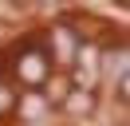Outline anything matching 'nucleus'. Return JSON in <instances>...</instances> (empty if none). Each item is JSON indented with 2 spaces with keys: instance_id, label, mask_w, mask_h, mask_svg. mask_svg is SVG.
<instances>
[{
  "instance_id": "obj_4",
  "label": "nucleus",
  "mask_w": 130,
  "mask_h": 126,
  "mask_svg": "<svg viewBox=\"0 0 130 126\" xmlns=\"http://www.w3.org/2000/svg\"><path fill=\"white\" fill-rule=\"evenodd\" d=\"M91 106H95V99H91L87 91H75V94H67V110H71V114H87Z\"/></svg>"
},
{
  "instance_id": "obj_2",
  "label": "nucleus",
  "mask_w": 130,
  "mask_h": 126,
  "mask_svg": "<svg viewBox=\"0 0 130 126\" xmlns=\"http://www.w3.org/2000/svg\"><path fill=\"white\" fill-rule=\"evenodd\" d=\"M103 75L106 79H126L130 75V43L126 47H110L103 55Z\"/></svg>"
},
{
  "instance_id": "obj_3",
  "label": "nucleus",
  "mask_w": 130,
  "mask_h": 126,
  "mask_svg": "<svg viewBox=\"0 0 130 126\" xmlns=\"http://www.w3.org/2000/svg\"><path fill=\"white\" fill-rule=\"evenodd\" d=\"M55 47H59L55 59H63V63H71L75 55H79V47H75V39H71V32H67V28H59V32H55Z\"/></svg>"
},
{
  "instance_id": "obj_7",
  "label": "nucleus",
  "mask_w": 130,
  "mask_h": 126,
  "mask_svg": "<svg viewBox=\"0 0 130 126\" xmlns=\"http://www.w3.org/2000/svg\"><path fill=\"white\" fill-rule=\"evenodd\" d=\"M8 102H12V99H8V91L0 87V110H8Z\"/></svg>"
},
{
  "instance_id": "obj_8",
  "label": "nucleus",
  "mask_w": 130,
  "mask_h": 126,
  "mask_svg": "<svg viewBox=\"0 0 130 126\" xmlns=\"http://www.w3.org/2000/svg\"><path fill=\"white\" fill-rule=\"evenodd\" d=\"M122 94H126V99H130V75L122 79Z\"/></svg>"
},
{
  "instance_id": "obj_5",
  "label": "nucleus",
  "mask_w": 130,
  "mask_h": 126,
  "mask_svg": "<svg viewBox=\"0 0 130 126\" xmlns=\"http://www.w3.org/2000/svg\"><path fill=\"white\" fill-rule=\"evenodd\" d=\"M91 75H95V47H79V79L91 83Z\"/></svg>"
},
{
  "instance_id": "obj_6",
  "label": "nucleus",
  "mask_w": 130,
  "mask_h": 126,
  "mask_svg": "<svg viewBox=\"0 0 130 126\" xmlns=\"http://www.w3.org/2000/svg\"><path fill=\"white\" fill-rule=\"evenodd\" d=\"M24 106H28V114H36V118H40V114H43V102H40V99H28V102H24Z\"/></svg>"
},
{
  "instance_id": "obj_1",
  "label": "nucleus",
  "mask_w": 130,
  "mask_h": 126,
  "mask_svg": "<svg viewBox=\"0 0 130 126\" xmlns=\"http://www.w3.org/2000/svg\"><path fill=\"white\" fill-rule=\"evenodd\" d=\"M16 75L24 79L28 87H40L43 79H47V55L43 51H24L16 59Z\"/></svg>"
}]
</instances>
